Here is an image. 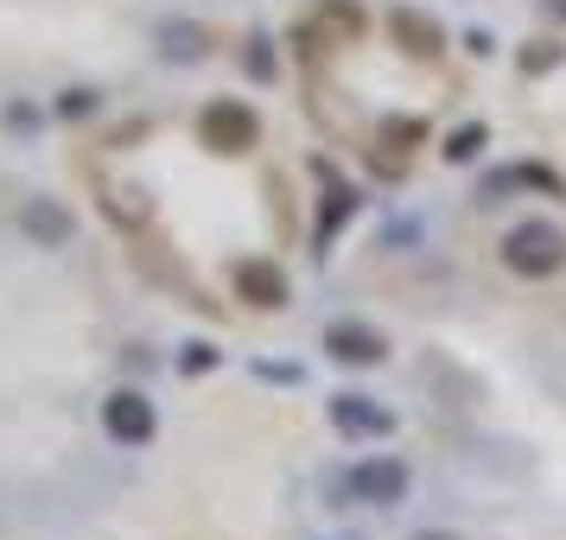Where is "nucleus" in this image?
I'll return each mask as SVG.
<instances>
[{
	"instance_id": "nucleus-1",
	"label": "nucleus",
	"mask_w": 566,
	"mask_h": 540,
	"mask_svg": "<svg viewBox=\"0 0 566 540\" xmlns=\"http://www.w3.org/2000/svg\"><path fill=\"white\" fill-rule=\"evenodd\" d=\"M503 267L522 274V280H547V274H560L566 267V230L560 223H547V216L515 223V230L503 235Z\"/></svg>"
},
{
	"instance_id": "nucleus-2",
	"label": "nucleus",
	"mask_w": 566,
	"mask_h": 540,
	"mask_svg": "<svg viewBox=\"0 0 566 540\" xmlns=\"http://www.w3.org/2000/svg\"><path fill=\"white\" fill-rule=\"evenodd\" d=\"M198 140H205L210 153H249L261 140V121H255V108L249 103H210L205 115H198Z\"/></svg>"
},
{
	"instance_id": "nucleus-3",
	"label": "nucleus",
	"mask_w": 566,
	"mask_h": 540,
	"mask_svg": "<svg viewBox=\"0 0 566 540\" xmlns=\"http://www.w3.org/2000/svg\"><path fill=\"white\" fill-rule=\"evenodd\" d=\"M363 27H369V20H363L357 0H325L312 20H300L293 39H300V52H318V39H325V45H357Z\"/></svg>"
},
{
	"instance_id": "nucleus-4",
	"label": "nucleus",
	"mask_w": 566,
	"mask_h": 540,
	"mask_svg": "<svg viewBox=\"0 0 566 540\" xmlns=\"http://www.w3.org/2000/svg\"><path fill=\"white\" fill-rule=\"evenodd\" d=\"M103 433L115 438V445H147V438L159 433L154 401H147V394H134V388L108 394V401H103Z\"/></svg>"
},
{
	"instance_id": "nucleus-5",
	"label": "nucleus",
	"mask_w": 566,
	"mask_h": 540,
	"mask_svg": "<svg viewBox=\"0 0 566 540\" xmlns=\"http://www.w3.org/2000/svg\"><path fill=\"white\" fill-rule=\"evenodd\" d=\"M350 496H357V502H376V509L401 502V496H408V464L401 458H363L357 470H350Z\"/></svg>"
},
{
	"instance_id": "nucleus-6",
	"label": "nucleus",
	"mask_w": 566,
	"mask_h": 540,
	"mask_svg": "<svg viewBox=\"0 0 566 540\" xmlns=\"http://www.w3.org/2000/svg\"><path fill=\"white\" fill-rule=\"evenodd\" d=\"M230 280H235V299H249L255 311H281V306H286V293H293V286H286V274L274 267V261H235Z\"/></svg>"
},
{
	"instance_id": "nucleus-7",
	"label": "nucleus",
	"mask_w": 566,
	"mask_h": 540,
	"mask_svg": "<svg viewBox=\"0 0 566 540\" xmlns=\"http://www.w3.org/2000/svg\"><path fill=\"white\" fill-rule=\"evenodd\" d=\"M332 426L350 438H388L395 433V413L376 407L369 394H332Z\"/></svg>"
},
{
	"instance_id": "nucleus-8",
	"label": "nucleus",
	"mask_w": 566,
	"mask_h": 540,
	"mask_svg": "<svg viewBox=\"0 0 566 540\" xmlns=\"http://www.w3.org/2000/svg\"><path fill=\"white\" fill-rule=\"evenodd\" d=\"M388 39L408 57H420V64H433V57L446 52V32H439L427 13H413V7H395V13H388Z\"/></svg>"
},
{
	"instance_id": "nucleus-9",
	"label": "nucleus",
	"mask_w": 566,
	"mask_h": 540,
	"mask_svg": "<svg viewBox=\"0 0 566 540\" xmlns=\"http://www.w3.org/2000/svg\"><path fill=\"white\" fill-rule=\"evenodd\" d=\"M325 350H332L337 362H357V369H369V362H382V357H388V343H382V337L369 331V325H350V318L325 331Z\"/></svg>"
},
{
	"instance_id": "nucleus-10",
	"label": "nucleus",
	"mask_w": 566,
	"mask_h": 540,
	"mask_svg": "<svg viewBox=\"0 0 566 540\" xmlns=\"http://www.w3.org/2000/svg\"><path fill=\"white\" fill-rule=\"evenodd\" d=\"M20 230H27L32 242H71V230H77V223H71V210H64V204H45V198H32L27 216H20Z\"/></svg>"
},
{
	"instance_id": "nucleus-11",
	"label": "nucleus",
	"mask_w": 566,
	"mask_h": 540,
	"mask_svg": "<svg viewBox=\"0 0 566 540\" xmlns=\"http://www.w3.org/2000/svg\"><path fill=\"white\" fill-rule=\"evenodd\" d=\"M103 198H108V210H115V223H128V230H140V223L154 216V204H147L140 191H128V184H108Z\"/></svg>"
},
{
	"instance_id": "nucleus-12",
	"label": "nucleus",
	"mask_w": 566,
	"mask_h": 540,
	"mask_svg": "<svg viewBox=\"0 0 566 540\" xmlns=\"http://www.w3.org/2000/svg\"><path fill=\"white\" fill-rule=\"evenodd\" d=\"M350 210H357V191H350V184H332V204L318 210V248H325V242L337 235V223H344Z\"/></svg>"
},
{
	"instance_id": "nucleus-13",
	"label": "nucleus",
	"mask_w": 566,
	"mask_h": 540,
	"mask_svg": "<svg viewBox=\"0 0 566 540\" xmlns=\"http://www.w3.org/2000/svg\"><path fill=\"white\" fill-rule=\"evenodd\" d=\"M420 140H427V121H401V115H395V121H382V147H395V159L413 153Z\"/></svg>"
},
{
	"instance_id": "nucleus-14",
	"label": "nucleus",
	"mask_w": 566,
	"mask_h": 540,
	"mask_svg": "<svg viewBox=\"0 0 566 540\" xmlns=\"http://www.w3.org/2000/svg\"><path fill=\"white\" fill-rule=\"evenodd\" d=\"M484 140H490V128H459L452 140H446V159H452V166H464V159L484 153Z\"/></svg>"
},
{
	"instance_id": "nucleus-15",
	"label": "nucleus",
	"mask_w": 566,
	"mask_h": 540,
	"mask_svg": "<svg viewBox=\"0 0 566 540\" xmlns=\"http://www.w3.org/2000/svg\"><path fill=\"white\" fill-rule=\"evenodd\" d=\"M554 64H560V45H547V39H541L535 52H522V71H528V77H541V71H554Z\"/></svg>"
},
{
	"instance_id": "nucleus-16",
	"label": "nucleus",
	"mask_w": 566,
	"mask_h": 540,
	"mask_svg": "<svg viewBox=\"0 0 566 540\" xmlns=\"http://www.w3.org/2000/svg\"><path fill=\"white\" fill-rule=\"evenodd\" d=\"M198 369H217V350L210 343H185V375H198Z\"/></svg>"
},
{
	"instance_id": "nucleus-17",
	"label": "nucleus",
	"mask_w": 566,
	"mask_h": 540,
	"mask_svg": "<svg viewBox=\"0 0 566 540\" xmlns=\"http://www.w3.org/2000/svg\"><path fill=\"white\" fill-rule=\"evenodd\" d=\"M242 64H249V71H255V77H274V57H268V45H249V52H242Z\"/></svg>"
},
{
	"instance_id": "nucleus-18",
	"label": "nucleus",
	"mask_w": 566,
	"mask_h": 540,
	"mask_svg": "<svg viewBox=\"0 0 566 540\" xmlns=\"http://www.w3.org/2000/svg\"><path fill=\"white\" fill-rule=\"evenodd\" d=\"M172 39H179V45H172V57H198V52H205V45H198V32H191V27H172Z\"/></svg>"
},
{
	"instance_id": "nucleus-19",
	"label": "nucleus",
	"mask_w": 566,
	"mask_h": 540,
	"mask_svg": "<svg viewBox=\"0 0 566 540\" xmlns=\"http://www.w3.org/2000/svg\"><path fill=\"white\" fill-rule=\"evenodd\" d=\"M413 540H459V534H446V528H427V534H413Z\"/></svg>"
}]
</instances>
